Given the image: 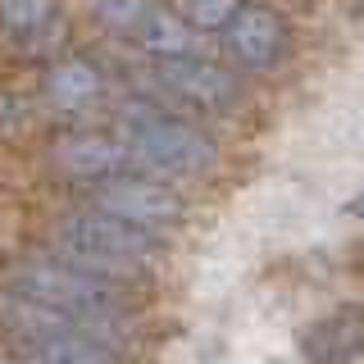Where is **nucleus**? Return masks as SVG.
Listing matches in <instances>:
<instances>
[{
  "label": "nucleus",
  "mask_w": 364,
  "mask_h": 364,
  "mask_svg": "<svg viewBox=\"0 0 364 364\" xmlns=\"http://www.w3.org/2000/svg\"><path fill=\"white\" fill-rule=\"evenodd\" d=\"M9 291L28 296V301L73 318V323H82L100 337H109V328H119L132 310L119 278L91 273L82 264H68V259H23L9 273Z\"/></svg>",
  "instance_id": "obj_1"
},
{
  "label": "nucleus",
  "mask_w": 364,
  "mask_h": 364,
  "mask_svg": "<svg viewBox=\"0 0 364 364\" xmlns=\"http://www.w3.org/2000/svg\"><path fill=\"white\" fill-rule=\"evenodd\" d=\"M55 242H60L68 264H82L91 273H105V278H132V273L151 269L164 255V242H159L151 228L123 223L105 210L68 214L55 228Z\"/></svg>",
  "instance_id": "obj_2"
},
{
  "label": "nucleus",
  "mask_w": 364,
  "mask_h": 364,
  "mask_svg": "<svg viewBox=\"0 0 364 364\" xmlns=\"http://www.w3.org/2000/svg\"><path fill=\"white\" fill-rule=\"evenodd\" d=\"M123 146H128L132 164L151 168L164 178H191L205 173L214 164V141L205 136L196 123L164 114L155 105H128L123 109Z\"/></svg>",
  "instance_id": "obj_3"
},
{
  "label": "nucleus",
  "mask_w": 364,
  "mask_h": 364,
  "mask_svg": "<svg viewBox=\"0 0 364 364\" xmlns=\"http://www.w3.org/2000/svg\"><path fill=\"white\" fill-rule=\"evenodd\" d=\"M155 87L191 109H205V114H228L242 105V82L214 60H200L196 50L155 55Z\"/></svg>",
  "instance_id": "obj_4"
},
{
  "label": "nucleus",
  "mask_w": 364,
  "mask_h": 364,
  "mask_svg": "<svg viewBox=\"0 0 364 364\" xmlns=\"http://www.w3.org/2000/svg\"><path fill=\"white\" fill-rule=\"evenodd\" d=\"M91 210H105L123 223H136V228H168L182 219V196L173 187L155 178H136V173H109V178H96L91 182Z\"/></svg>",
  "instance_id": "obj_5"
},
{
  "label": "nucleus",
  "mask_w": 364,
  "mask_h": 364,
  "mask_svg": "<svg viewBox=\"0 0 364 364\" xmlns=\"http://www.w3.org/2000/svg\"><path fill=\"white\" fill-rule=\"evenodd\" d=\"M100 14H105L114 28L128 41H136L151 55H187L196 50V37H191V23H182L178 14L159 5H146V0H100Z\"/></svg>",
  "instance_id": "obj_6"
},
{
  "label": "nucleus",
  "mask_w": 364,
  "mask_h": 364,
  "mask_svg": "<svg viewBox=\"0 0 364 364\" xmlns=\"http://www.w3.org/2000/svg\"><path fill=\"white\" fill-rule=\"evenodd\" d=\"M223 46L242 68L264 73V68H273L287 55V23L264 5H242L223 23Z\"/></svg>",
  "instance_id": "obj_7"
},
{
  "label": "nucleus",
  "mask_w": 364,
  "mask_h": 364,
  "mask_svg": "<svg viewBox=\"0 0 364 364\" xmlns=\"http://www.w3.org/2000/svg\"><path fill=\"white\" fill-rule=\"evenodd\" d=\"M364 350V305H337L301 333V355L310 364H350Z\"/></svg>",
  "instance_id": "obj_8"
},
{
  "label": "nucleus",
  "mask_w": 364,
  "mask_h": 364,
  "mask_svg": "<svg viewBox=\"0 0 364 364\" xmlns=\"http://www.w3.org/2000/svg\"><path fill=\"white\" fill-rule=\"evenodd\" d=\"M55 164L73 178H109V173H123L132 168V155L123 146V136H105V132H68L55 141Z\"/></svg>",
  "instance_id": "obj_9"
},
{
  "label": "nucleus",
  "mask_w": 364,
  "mask_h": 364,
  "mask_svg": "<svg viewBox=\"0 0 364 364\" xmlns=\"http://www.w3.org/2000/svg\"><path fill=\"white\" fill-rule=\"evenodd\" d=\"M100 91H105V77L91 60H64L46 77V96L60 109H87L91 100H100Z\"/></svg>",
  "instance_id": "obj_10"
},
{
  "label": "nucleus",
  "mask_w": 364,
  "mask_h": 364,
  "mask_svg": "<svg viewBox=\"0 0 364 364\" xmlns=\"http://www.w3.org/2000/svg\"><path fill=\"white\" fill-rule=\"evenodd\" d=\"M0 28L18 46H41L55 32V0H0Z\"/></svg>",
  "instance_id": "obj_11"
},
{
  "label": "nucleus",
  "mask_w": 364,
  "mask_h": 364,
  "mask_svg": "<svg viewBox=\"0 0 364 364\" xmlns=\"http://www.w3.org/2000/svg\"><path fill=\"white\" fill-rule=\"evenodd\" d=\"M242 9V0H182V14L196 32H223V23Z\"/></svg>",
  "instance_id": "obj_12"
},
{
  "label": "nucleus",
  "mask_w": 364,
  "mask_h": 364,
  "mask_svg": "<svg viewBox=\"0 0 364 364\" xmlns=\"http://www.w3.org/2000/svg\"><path fill=\"white\" fill-rule=\"evenodd\" d=\"M346 214H350V219H364V187H360L355 196L346 200Z\"/></svg>",
  "instance_id": "obj_13"
},
{
  "label": "nucleus",
  "mask_w": 364,
  "mask_h": 364,
  "mask_svg": "<svg viewBox=\"0 0 364 364\" xmlns=\"http://www.w3.org/2000/svg\"><path fill=\"white\" fill-rule=\"evenodd\" d=\"M0 364H18V360H5V355H0Z\"/></svg>",
  "instance_id": "obj_14"
}]
</instances>
